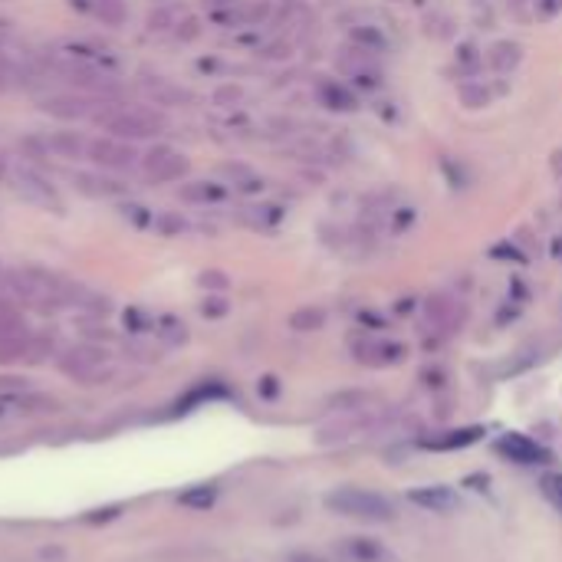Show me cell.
I'll list each match as a JSON object with an SVG mask.
<instances>
[{"instance_id": "cell-1", "label": "cell", "mask_w": 562, "mask_h": 562, "mask_svg": "<svg viewBox=\"0 0 562 562\" xmlns=\"http://www.w3.org/2000/svg\"><path fill=\"white\" fill-rule=\"evenodd\" d=\"M326 507L339 517L365 519V523H389L395 517V507H391L389 497L365 490V487H339L326 497Z\"/></svg>"}, {"instance_id": "cell-2", "label": "cell", "mask_w": 562, "mask_h": 562, "mask_svg": "<svg viewBox=\"0 0 562 562\" xmlns=\"http://www.w3.org/2000/svg\"><path fill=\"white\" fill-rule=\"evenodd\" d=\"M139 158H142L139 148L132 145V142L113 139V135L89 139V148H86V162H93L95 168H103V172H129Z\"/></svg>"}, {"instance_id": "cell-3", "label": "cell", "mask_w": 562, "mask_h": 562, "mask_svg": "<svg viewBox=\"0 0 562 562\" xmlns=\"http://www.w3.org/2000/svg\"><path fill=\"white\" fill-rule=\"evenodd\" d=\"M63 372L73 375L79 381H95V379H105V375H113V365H109V355L103 352L99 346H76L60 359Z\"/></svg>"}, {"instance_id": "cell-4", "label": "cell", "mask_w": 562, "mask_h": 562, "mask_svg": "<svg viewBox=\"0 0 562 562\" xmlns=\"http://www.w3.org/2000/svg\"><path fill=\"white\" fill-rule=\"evenodd\" d=\"M14 188H17L20 198L30 201V204H36V208L56 211V214L63 211V198L56 194V188L50 184V178H44V174L34 172V168H20V172L14 174Z\"/></svg>"}, {"instance_id": "cell-5", "label": "cell", "mask_w": 562, "mask_h": 562, "mask_svg": "<svg viewBox=\"0 0 562 562\" xmlns=\"http://www.w3.org/2000/svg\"><path fill=\"white\" fill-rule=\"evenodd\" d=\"M95 103H99V99L70 89V93H53V95H46V99H40V109L60 122H79V119H89V115H93Z\"/></svg>"}, {"instance_id": "cell-6", "label": "cell", "mask_w": 562, "mask_h": 562, "mask_svg": "<svg viewBox=\"0 0 562 562\" xmlns=\"http://www.w3.org/2000/svg\"><path fill=\"white\" fill-rule=\"evenodd\" d=\"M497 450H500L503 458L517 460V464H546V460H549V450H546L543 444H537L533 438H527V434H519V431L500 434Z\"/></svg>"}, {"instance_id": "cell-7", "label": "cell", "mask_w": 562, "mask_h": 562, "mask_svg": "<svg viewBox=\"0 0 562 562\" xmlns=\"http://www.w3.org/2000/svg\"><path fill=\"white\" fill-rule=\"evenodd\" d=\"M139 89L155 105H162V109H182V105L194 103V95H191L188 89L174 86V83H168V79H162V76H145L139 83Z\"/></svg>"}, {"instance_id": "cell-8", "label": "cell", "mask_w": 562, "mask_h": 562, "mask_svg": "<svg viewBox=\"0 0 562 562\" xmlns=\"http://www.w3.org/2000/svg\"><path fill=\"white\" fill-rule=\"evenodd\" d=\"M408 500L415 503V507H421V510H428V513H450V510H458L460 507V497L444 484L415 487V490L408 493Z\"/></svg>"}, {"instance_id": "cell-9", "label": "cell", "mask_w": 562, "mask_h": 562, "mask_svg": "<svg viewBox=\"0 0 562 562\" xmlns=\"http://www.w3.org/2000/svg\"><path fill=\"white\" fill-rule=\"evenodd\" d=\"M73 184H76V191L89 194V198H119V194L129 191V184L115 182V178H109L103 172H79L73 174Z\"/></svg>"}, {"instance_id": "cell-10", "label": "cell", "mask_w": 562, "mask_h": 562, "mask_svg": "<svg viewBox=\"0 0 562 562\" xmlns=\"http://www.w3.org/2000/svg\"><path fill=\"white\" fill-rule=\"evenodd\" d=\"M46 145H50V155L66 158V162H83L89 139H83L79 132H53V135H46Z\"/></svg>"}, {"instance_id": "cell-11", "label": "cell", "mask_w": 562, "mask_h": 562, "mask_svg": "<svg viewBox=\"0 0 562 562\" xmlns=\"http://www.w3.org/2000/svg\"><path fill=\"white\" fill-rule=\"evenodd\" d=\"M484 438V428H454V431H444L438 438H424L421 448L428 450H460V448H470Z\"/></svg>"}, {"instance_id": "cell-12", "label": "cell", "mask_w": 562, "mask_h": 562, "mask_svg": "<svg viewBox=\"0 0 562 562\" xmlns=\"http://www.w3.org/2000/svg\"><path fill=\"white\" fill-rule=\"evenodd\" d=\"M188 158L184 155H178V152H172V155L164 158L162 164H158V168H152V172H148V182L152 184H168V182H178V178H184V174H188Z\"/></svg>"}, {"instance_id": "cell-13", "label": "cell", "mask_w": 562, "mask_h": 562, "mask_svg": "<svg viewBox=\"0 0 562 562\" xmlns=\"http://www.w3.org/2000/svg\"><path fill=\"white\" fill-rule=\"evenodd\" d=\"M320 103L326 105V109H336V113H349V109H355V95L339 86V83H322Z\"/></svg>"}, {"instance_id": "cell-14", "label": "cell", "mask_w": 562, "mask_h": 562, "mask_svg": "<svg viewBox=\"0 0 562 562\" xmlns=\"http://www.w3.org/2000/svg\"><path fill=\"white\" fill-rule=\"evenodd\" d=\"M227 191L214 182H191L182 188V201H191V204H208V201H221Z\"/></svg>"}, {"instance_id": "cell-15", "label": "cell", "mask_w": 562, "mask_h": 562, "mask_svg": "<svg viewBox=\"0 0 562 562\" xmlns=\"http://www.w3.org/2000/svg\"><path fill=\"white\" fill-rule=\"evenodd\" d=\"M93 14L103 20V26H122L125 20H129V7H125V0H95Z\"/></svg>"}, {"instance_id": "cell-16", "label": "cell", "mask_w": 562, "mask_h": 562, "mask_svg": "<svg viewBox=\"0 0 562 562\" xmlns=\"http://www.w3.org/2000/svg\"><path fill=\"white\" fill-rule=\"evenodd\" d=\"M519 63V46L517 44H510V40H503V44H497L490 50V66L497 73H507V70H513Z\"/></svg>"}, {"instance_id": "cell-17", "label": "cell", "mask_w": 562, "mask_h": 562, "mask_svg": "<svg viewBox=\"0 0 562 562\" xmlns=\"http://www.w3.org/2000/svg\"><path fill=\"white\" fill-rule=\"evenodd\" d=\"M184 217L182 214H174V211H162V214H155V231L162 237H178L184 234Z\"/></svg>"}, {"instance_id": "cell-18", "label": "cell", "mask_w": 562, "mask_h": 562, "mask_svg": "<svg viewBox=\"0 0 562 562\" xmlns=\"http://www.w3.org/2000/svg\"><path fill=\"white\" fill-rule=\"evenodd\" d=\"M539 487H543L546 500L553 503L556 510L562 513V474H546L543 480H539Z\"/></svg>"}, {"instance_id": "cell-19", "label": "cell", "mask_w": 562, "mask_h": 562, "mask_svg": "<svg viewBox=\"0 0 562 562\" xmlns=\"http://www.w3.org/2000/svg\"><path fill=\"white\" fill-rule=\"evenodd\" d=\"M122 217H125V221H132V224L135 227H152L155 224V214H152V211L148 208H142V204H122Z\"/></svg>"}, {"instance_id": "cell-20", "label": "cell", "mask_w": 562, "mask_h": 562, "mask_svg": "<svg viewBox=\"0 0 562 562\" xmlns=\"http://www.w3.org/2000/svg\"><path fill=\"white\" fill-rule=\"evenodd\" d=\"M20 148H24V155L34 158V162L50 158V145H46V139H40V135H26V139H20Z\"/></svg>"}, {"instance_id": "cell-21", "label": "cell", "mask_w": 562, "mask_h": 562, "mask_svg": "<svg viewBox=\"0 0 562 562\" xmlns=\"http://www.w3.org/2000/svg\"><path fill=\"white\" fill-rule=\"evenodd\" d=\"M174 26V14L168 7H158V10H152V14H148V30H152V34H162V30H172Z\"/></svg>"}, {"instance_id": "cell-22", "label": "cell", "mask_w": 562, "mask_h": 562, "mask_svg": "<svg viewBox=\"0 0 562 562\" xmlns=\"http://www.w3.org/2000/svg\"><path fill=\"white\" fill-rule=\"evenodd\" d=\"M460 99H464L468 109H480V105H487V89L468 83V86H460Z\"/></svg>"}, {"instance_id": "cell-23", "label": "cell", "mask_w": 562, "mask_h": 562, "mask_svg": "<svg viewBox=\"0 0 562 562\" xmlns=\"http://www.w3.org/2000/svg\"><path fill=\"white\" fill-rule=\"evenodd\" d=\"M198 34H201V24L194 17H184V20H178V24H174V36H178L182 44L198 40Z\"/></svg>"}, {"instance_id": "cell-24", "label": "cell", "mask_w": 562, "mask_h": 562, "mask_svg": "<svg viewBox=\"0 0 562 562\" xmlns=\"http://www.w3.org/2000/svg\"><path fill=\"white\" fill-rule=\"evenodd\" d=\"M168 155H172V148H168V145H155V148H148L145 155H142V168H145V174L152 172V168H158V164H162Z\"/></svg>"}, {"instance_id": "cell-25", "label": "cell", "mask_w": 562, "mask_h": 562, "mask_svg": "<svg viewBox=\"0 0 562 562\" xmlns=\"http://www.w3.org/2000/svg\"><path fill=\"white\" fill-rule=\"evenodd\" d=\"M320 322H322V312H320V310H303V312H296L293 326H300V329H316Z\"/></svg>"}, {"instance_id": "cell-26", "label": "cell", "mask_w": 562, "mask_h": 562, "mask_svg": "<svg viewBox=\"0 0 562 562\" xmlns=\"http://www.w3.org/2000/svg\"><path fill=\"white\" fill-rule=\"evenodd\" d=\"M241 89H237V86H221V89H217V93H214V103L217 105H234V103H241Z\"/></svg>"}, {"instance_id": "cell-27", "label": "cell", "mask_w": 562, "mask_h": 562, "mask_svg": "<svg viewBox=\"0 0 562 562\" xmlns=\"http://www.w3.org/2000/svg\"><path fill=\"white\" fill-rule=\"evenodd\" d=\"M559 10H562V0H537L533 14H537V17H543V20H549V17H556Z\"/></svg>"}, {"instance_id": "cell-28", "label": "cell", "mask_w": 562, "mask_h": 562, "mask_svg": "<svg viewBox=\"0 0 562 562\" xmlns=\"http://www.w3.org/2000/svg\"><path fill=\"white\" fill-rule=\"evenodd\" d=\"M355 40H362V44H369V46H375V50H379V46H385V36L379 34V30H355Z\"/></svg>"}, {"instance_id": "cell-29", "label": "cell", "mask_w": 562, "mask_h": 562, "mask_svg": "<svg viewBox=\"0 0 562 562\" xmlns=\"http://www.w3.org/2000/svg\"><path fill=\"white\" fill-rule=\"evenodd\" d=\"M201 283L204 286H227V280H224V273H204Z\"/></svg>"}, {"instance_id": "cell-30", "label": "cell", "mask_w": 562, "mask_h": 562, "mask_svg": "<svg viewBox=\"0 0 562 562\" xmlns=\"http://www.w3.org/2000/svg\"><path fill=\"white\" fill-rule=\"evenodd\" d=\"M227 306L224 303H217V300H211V303H204V312H211V316H217V312H224Z\"/></svg>"}, {"instance_id": "cell-31", "label": "cell", "mask_w": 562, "mask_h": 562, "mask_svg": "<svg viewBox=\"0 0 562 562\" xmlns=\"http://www.w3.org/2000/svg\"><path fill=\"white\" fill-rule=\"evenodd\" d=\"M7 178H10V162L0 155V182H7Z\"/></svg>"}, {"instance_id": "cell-32", "label": "cell", "mask_w": 562, "mask_h": 562, "mask_svg": "<svg viewBox=\"0 0 562 562\" xmlns=\"http://www.w3.org/2000/svg\"><path fill=\"white\" fill-rule=\"evenodd\" d=\"M553 172L562 174V152H556V155H553Z\"/></svg>"}, {"instance_id": "cell-33", "label": "cell", "mask_w": 562, "mask_h": 562, "mask_svg": "<svg viewBox=\"0 0 562 562\" xmlns=\"http://www.w3.org/2000/svg\"><path fill=\"white\" fill-rule=\"evenodd\" d=\"M10 34V24L7 20H0V36H7Z\"/></svg>"}, {"instance_id": "cell-34", "label": "cell", "mask_w": 562, "mask_h": 562, "mask_svg": "<svg viewBox=\"0 0 562 562\" xmlns=\"http://www.w3.org/2000/svg\"><path fill=\"white\" fill-rule=\"evenodd\" d=\"M208 4H214V7H227V4H234V0H208Z\"/></svg>"}, {"instance_id": "cell-35", "label": "cell", "mask_w": 562, "mask_h": 562, "mask_svg": "<svg viewBox=\"0 0 562 562\" xmlns=\"http://www.w3.org/2000/svg\"><path fill=\"white\" fill-rule=\"evenodd\" d=\"M0 283H4V267H0Z\"/></svg>"}]
</instances>
